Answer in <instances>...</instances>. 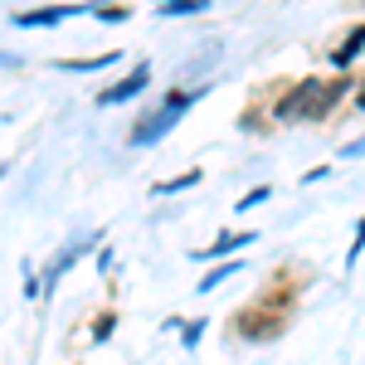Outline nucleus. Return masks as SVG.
I'll return each mask as SVG.
<instances>
[{"mask_svg":"<svg viewBox=\"0 0 365 365\" xmlns=\"http://www.w3.org/2000/svg\"><path fill=\"white\" fill-rule=\"evenodd\" d=\"M156 10L161 15H200V10H210V0H161Z\"/></svg>","mask_w":365,"mask_h":365,"instance_id":"obj_7","label":"nucleus"},{"mask_svg":"<svg viewBox=\"0 0 365 365\" xmlns=\"http://www.w3.org/2000/svg\"><path fill=\"white\" fill-rule=\"evenodd\" d=\"M195 180H200V170H185L180 180H161V185H156V195H175V190H190Z\"/></svg>","mask_w":365,"mask_h":365,"instance_id":"obj_11","label":"nucleus"},{"mask_svg":"<svg viewBox=\"0 0 365 365\" xmlns=\"http://www.w3.org/2000/svg\"><path fill=\"white\" fill-rule=\"evenodd\" d=\"M361 108H365V88H361Z\"/></svg>","mask_w":365,"mask_h":365,"instance_id":"obj_17","label":"nucleus"},{"mask_svg":"<svg viewBox=\"0 0 365 365\" xmlns=\"http://www.w3.org/2000/svg\"><path fill=\"white\" fill-rule=\"evenodd\" d=\"M88 244H93V239H83V244H68V249L58 253L54 263H49V282H58V278H63V268H68V263H73V258H78V253H83Z\"/></svg>","mask_w":365,"mask_h":365,"instance_id":"obj_6","label":"nucleus"},{"mask_svg":"<svg viewBox=\"0 0 365 365\" xmlns=\"http://www.w3.org/2000/svg\"><path fill=\"white\" fill-rule=\"evenodd\" d=\"M113 58H117V54H98V58H68L63 68H68V73H93V68H108Z\"/></svg>","mask_w":365,"mask_h":365,"instance_id":"obj_9","label":"nucleus"},{"mask_svg":"<svg viewBox=\"0 0 365 365\" xmlns=\"http://www.w3.org/2000/svg\"><path fill=\"white\" fill-rule=\"evenodd\" d=\"M185 108H190V93H170V98L151 117H146V122H137V127H132V146H151V141H161L170 127L180 122V113H185Z\"/></svg>","mask_w":365,"mask_h":365,"instance_id":"obj_2","label":"nucleus"},{"mask_svg":"<svg viewBox=\"0 0 365 365\" xmlns=\"http://www.w3.org/2000/svg\"><path fill=\"white\" fill-rule=\"evenodd\" d=\"M146 78H151V68H146V63H137V68H132V78H122L117 88H103V93H98V103H103V108L127 103V98H137L141 88H146Z\"/></svg>","mask_w":365,"mask_h":365,"instance_id":"obj_3","label":"nucleus"},{"mask_svg":"<svg viewBox=\"0 0 365 365\" xmlns=\"http://www.w3.org/2000/svg\"><path fill=\"white\" fill-rule=\"evenodd\" d=\"M341 93H346V83H322V78H302L292 98H282L278 117H282V122H317V117H327V108L336 103Z\"/></svg>","mask_w":365,"mask_h":365,"instance_id":"obj_1","label":"nucleus"},{"mask_svg":"<svg viewBox=\"0 0 365 365\" xmlns=\"http://www.w3.org/2000/svg\"><path fill=\"white\" fill-rule=\"evenodd\" d=\"M229 273H239V263H220L215 273H205V278H200V292H215V287H220Z\"/></svg>","mask_w":365,"mask_h":365,"instance_id":"obj_10","label":"nucleus"},{"mask_svg":"<svg viewBox=\"0 0 365 365\" xmlns=\"http://www.w3.org/2000/svg\"><path fill=\"white\" fill-rule=\"evenodd\" d=\"M268 195H273V190H268V185H253L249 195L239 200V210H253V205H263V200H268Z\"/></svg>","mask_w":365,"mask_h":365,"instance_id":"obj_12","label":"nucleus"},{"mask_svg":"<svg viewBox=\"0 0 365 365\" xmlns=\"http://www.w3.org/2000/svg\"><path fill=\"white\" fill-rule=\"evenodd\" d=\"M93 336H98V341H108V336H113V317H103V322L93 327Z\"/></svg>","mask_w":365,"mask_h":365,"instance_id":"obj_14","label":"nucleus"},{"mask_svg":"<svg viewBox=\"0 0 365 365\" xmlns=\"http://www.w3.org/2000/svg\"><path fill=\"white\" fill-rule=\"evenodd\" d=\"M341 156H365V137H356L351 146H346V151H341Z\"/></svg>","mask_w":365,"mask_h":365,"instance_id":"obj_16","label":"nucleus"},{"mask_svg":"<svg viewBox=\"0 0 365 365\" xmlns=\"http://www.w3.org/2000/svg\"><path fill=\"white\" fill-rule=\"evenodd\" d=\"M58 20H68V10H63V5H44V10H25V15H15V25H20V29L58 25Z\"/></svg>","mask_w":365,"mask_h":365,"instance_id":"obj_4","label":"nucleus"},{"mask_svg":"<svg viewBox=\"0 0 365 365\" xmlns=\"http://www.w3.org/2000/svg\"><path fill=\"white\" fill-rule=\"evenodd\" d=\"M249 239H253V234H225L215 249H200V258H220V253H234V249H244Z\"/></svg>","mask_w":365,"mask_h":365,"instance_id":"obj_8","label":"nucleus"},{"mask_svg":"<svg viewBox=\"0 0 365 365\" xmlns=\"http://www.w3.org/2000/svg\"><path fill=\"white\" fill-rule=\"evenodd\" d=\"M361 49H365V25H356L351 34H346V44H341L336 54H331V63H336V68H346V63L361 54Z\"/></svg>","mask_w":365,"mask_h":365,"instance_id":"obj_5","label":"nucleus"},{"mask_svg":"<svg viewBox=\"0 0 365 365\" xmlns=\"http://www.w3.org/2000/svg\"><path fill=\"white\" fill-rule=\"evenodd\" d=\"M361 249H365V220H361V225H356V244H351V263L361 258Z\"/></svg>","mask_w":365,"mask_h":365,"instance_id":"obj_13","label":"nucleus"},{"mask_svg":"<svg viewBox=\"0 0 365 365\" xmlns=\"http://www.w3.org/2000/svg\"><path fill=\"white\" fill-rule=\"evenodd\" d=\"M200 331H205V322H195V327H185V346L195 351V341H200Z\"/></svg>","mask_w":365,"mask_h":365,"instance_id":"obj_15","label":"nucleus"}]
</instances>
